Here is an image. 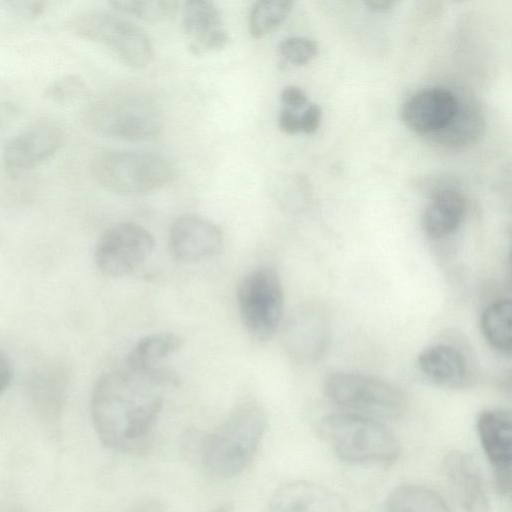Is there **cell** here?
<instances>
[{
    "label": "cell",
    "mask_w": 512,
    "mask_h": 512,
    "mask_svg": "<svg viewBox=\"0 0 512 512\" xmlns=\"http://www.w3.org/2000/svg\"><path fill=\"white\" fill-rule=\"evenodd\" d=\"M167 367L154 372L128 368L104 373L90 402L95 432L101 443L118 453L141 454L151 445L153 429L163 405L162 391L180 384Z\"/></svg>",
    "instance_id": "cell-1"
},
{
    "label": "cell",
    "mask_w": 512,
    "mask_h": 512,
    "mask_svg": "<svg viewBox=\"0 0 512 512\" xmlns=\"http://www.w3.org/2000/svg\"><path fill=\"white\" fill-rule=\"evenodd\" d=\"M266 428L267 415L260 404H239L212 432L204 434L199 465L214 479L239 475L252 462Z\"/></svg>",
    "instance_id": "cell-2"
},
{
    "label": "cell",
    "mask_w": 512,
    "mask_h": 512,
    "mask_svg": "<svg viewBox=\"0 0 512 512\" xmlns=\"http://www.w3.org/2000/svg\"><path fill=\"white\" fill-rule=\"evenodd\" d=\"M321 438L337 457L349 463L389 465L397 460L400 444L383 422L348 412L323 417Z\"/></svg>",
    "instance_id": "cell-3"
},
{
    "label": "cell",
    "mask_w": 512,
    "mask_h": 512,
    "mask_svg": "<svg viewBox=\"0 0 512 512\" xmlns=\"http://www.w3.org/2000/svg\"><path fill=\"white\" fill-rule=\"evenodd\" d=\"M92 171L103 188L126 196L158 190L176 176L175 167L162 155L118 149L97 153L92 162Z\"/></svg>",
    "instance_id": "cell-4"
},
{
    "label": "cell",
    "mask_w": 512,
    "mask_h": 512,
    "mask_svg": "<svg viewBox=\"0 0 512 512\" xmlns=\"http://www.w3.org/2000/svg\"><path fill=\"white\" fill-rule=\"evenodd\" d=\"M327 398L343 412L378 421L400 418L406 410L405 394L397 386L357 372H334L324 381Z\"/></svg>",
    "instance_id": "cell-5"
},
{
    "label": "cell",
    "mask_w": 512,
    "mask_h": 512,
    "mask_svg": "<svg viewBox=\"0 0 512 512\" xmlns=\"http://www.w3.org/2000/svg\"><path fill=\"white\" fill-rule=\"evenodd\" d=\"M89 121L102 135L125 141H149L162 128L156 104L148 97L124 92L108 96L90 110Z\"/></svg>",
    "instance_id": "cell-6"
},
{
    "label": "cell",
    "mask_w": 512,
    "mask_h": 512,
    "mask_svg": "<svg viewBox=\"0 0 512 512\" xmlns=\"http://www.w3.org/2000/svg\"><path fill=\"white\" fill-rule=\"evenodd\" d=\"M237 304L249 335L259 342L270 340L279 329L284 311V292L278 273L271 267H257L240 280Z\"/></svg>",
    "instance_id": "cell-7"
},
{
    "label": "cell",
    "mask_w": 512,
    "mask_h": 512,
    "mask_svg": "<svg viewBox=\"0 0 512 512\" xmlns=\"http://www.w3.org/2000/svg\"><path fill=\"white\" fill-rule=\"evenodd\" d=\"M73 30L81 37L112 51L133 68L145 67L153 55L147 33L130 20L105 10H88L72 20Z\"/></svg>",
    "instance_id": "cell-8"
},
{
    "label": "cell",
    "mask_w": 512,
    "mask_h": 512,
    "mask_svg": "<svg viewBox=\"0 0 512 512\" xmlns=\"http://www.w3.org/2000/svg\"><path fill=\"white\" fill-rule=\"evenodd\" d=\"M154 246V237L144 226L134 222L116 223L97 240L95 264L106 276H126L145 263Z\"/></svg>",
    "instance_id": "cell-9"
},
{
    "label": "cell",
    "mask_w": 512,
    "mask_h": 512,
    "mask_svg": "<svg viewBox=\"0 0 512 512\" xmlns=\"http://www.w3.org/2000/svg\"><path fill=\"white\" fill-rule=\"evenodd\" d=\"M477 434L491 468L494 487L502 496L511 490L512 420L503 409H486L476 419Z\"/></svg>",
    "instance_id": "cell-10"
},
{
    "label": "cell",
    "mask_w": 512,
    "mask_h": 512,
    "mask_svg": "<svg viewBox=\"0 0 512 512\" xmlns=\"http://www.w3.org/2000/svg\"><path fill=\"white\" fill-rule=\"evenodd\" d=\"M224 246L221 228L198 214H184L172 223L169 231V248L177 260L195 263L210 259Z\"/></svg>",
    "instance_id": "cell-11"
},
{
    "label": "cell",
    "mask_w": 512,
    "mask_h": 512,
    "mask_svg": "<svg viewBox=\"0 0 512 512\" xmlns=\"http://www.w3.org/2000/svg\"><path fill=\"white\" fill-rule=\"evenodd\" d=\"M442 470L460 512H489L485 482L471 455L460 450L447 453Z\"/></svg>",
    "instance_id": "cell-12"
},
{
    "label": "cell",
    "mask_w": 512,
    "mask_h": 512,
    "mask_svg": "<svg viewBox=\"0 0 512 512\" xmlns=\"http://www.w3.org/2000/svg\"><path fill=\"white\" fill-rule=\"evenodd\" d=\"M284 324L282 342L293 360L306 363L322 355L327 343L328 328L321 310L310 305L302 306Z\"/></svg>",
    "instance_id": "cell-13"
},
{
    "label": "cell",
    "mask_w": 512,
    "mask_h": 512,
    "mask_svg": "<svg viewBox=\"0 0 512 512\" xmlns=\"http://www.w3.org/2000/svg\"><path fill=\"white\" fill-rule=\"evenodd\" d=\"M63 140L55 124L42 122L27 127L11 137L3 148L5 166L12 173L35 167L52 156Z\"/></svg>",
    "instance_id": "cell-14"
},
{
    "label": "cell",
    "mask_w": 512,
    "mask_h": 512,
    "mask_svg": "<svg viewBox=\"0 0 512 512\" xmlns=\"http://www.w3.org/2000/svg\"><path fill=\"white\" fill-rule=\"evenodd\" d=\"M459 111L455 95L442 87L422 90L403 105L401 117L404 124L420 134L446 128Z\"/></svg>",
    "instance_id": "cell-15"
},
{
    "label": "cell",
    "mask_w": 512,
    "mask_h": 512,
    "mask_svg": "<svg viewBox=\"0 0 512 512\" xmlns=\"http://www.w3.org/2000/svg\"><path fill=\"white\" fill-rule=\"evenodd\" d=\"M182 24L189 40V47L194 53L219 50L229 41L221 13L213 2H185L182 9Z\"/></svg>",
    "instance_id": "cell-16"
},
{
    "label": "cell",
    "mask_w": 512,
    "mask_h": 512,
    "mask_svg": "<svg viewBox=\"0 0 512 512\" xmlns=\"http://www.w3.org/2000/svg\"><path fill=\"white\" fill-rule=\"evenodd\" d=\"M269 512H343V502L329 489L308 481H294L272 495Z\"/></svg>",
    "instance_id": "cell-17"
},
{
    "label": "cell",
    "mask_w": 512,
    "mask_h": 512,
    "mask_svg": "<svg viewBox=\"0 0 512 512\" xmlns=\"http://www.w3.org/2000/svg\"><path fill=\"white\" fill-rule=\"evenodd\" d=\"M417 361L421 372L440 386L458 388L469 381V363L455 346L445 343L431 345L419 354Z\"/></svg>",
    "instance_id": "cell-18"
},
{
    "label": "cell",
    "mask_w": 512,
    "mask_h": 512,
    "mask_svg": "<svg viewBox=\"0 0 512 512\" xmlns=\"http://www.w3.org/2000/svg\"><path fill=\"white\" fill-rule=\"evenodd\" d=\"M466 212L463 195L452 188L437 190L423 214V228L431 238H443L454 233Z\"/></svg>",
    "instance_id": "cell-19"
},
{
    "label": "cell",
    "mask_w": 512,
    "mask_h": 512,
    "mask_svg": "<svg viewBox=\"0 0 512 512\" xmlns=\"http://www.w3.org/2000/svg\"><path fill=\"white\" fill-rule=\"evenodd\" d=\"M184 339L171 332L155 333L139 340L130 350L126 368L136 372H153L164 367L163 362L181 349Z\"/></svg>",
    "instance_id": "cell-20"
},
{
    "label": "cell",
    "mask_w": 512,
    "mask_h": 512,
    "mask_svg": "<svg viewBox=\"0 0 512 512\" xmlns=\"http://www.w3.org/2000/svg\"><path fill=\"white\" fill-rule=\"evenodd\" d=\"M387 512H452L434 490L417 484H403L389 494Z\"/></svg>",
    "instance_id": "cell-21"
},
{
    "label": "cell",
    "mask_w": 512,
    "mask_h": 512,
    "mask_svg": "<svg viewBox=\"0 0 512 512\" xmlns=\"http://www.w3.org/2000/svg\"><path fill=\"white\" fill-rule=\"evenodd\" d=\"M31 397L38 413L54 420L62 412L65 397V379L55 369H45L31 381Z\"/></svg>",
    "instance_id": "cell-22"
},
{
    "label": "cell",
    "mask_w": 512,
    "mask_h": 512,
    "mask_svg": "<svg viewBox=\"0 0 512 512\" xmlns=\"http://www.w3.org/2000/svg\"><path fill=\"white\" fill-rule=\"evenodd\" d=\"M511 302L500 300L488 306L481 315L482 333L495 350L509 353L512 347Z\"/></svg>",
    "instance_id": "cell-23"
},
{
    "label": "cell",
    "mask_w": 512,
    "mask_h": 512,
    "mask_svg": "<svg viewBox=\"0 0 512 512\" xmlns=\"http://www.w3.org/2000/svg\"><path fill=\"white\" fill-rule=\"evenodd\" d=\"M293 7L288 0H261L253 4L248 27L251 36L263 38L277 29L287 18Z\"/></svg>",
    "instance_id": "cell-24"
},
{
    "label": "cell",
    "mask_w": 512,
    "mask_h": 512,
    "mask_svg": "<svg viewBox=\"0 0 512 512\" xmlns=\"http://www.w3.org/2000/svg\"><path fill=\"white\" fill-rule=\"evenodd\" d=\"M111 5L120 13L146 22L166 21L178 10V2L173 0H114Z\"/></svg>",
    "instance_id": "cell-25"
},
{
    "label": "cell",
    "mask_w": 512,
    "mask_h": 512,
    "mask_svg": "<svg viewBox=\"0 0 512 512\" xmlns=\"http://www.w3.org/2000/svg\"><path fill=\"white\" fill-rule=\"evenodd\" d=\"M279 53L291 64L304 65L317 55L318 45L306 37H288L279 44Z\"/></svg>",
    "instance_id": "cell-26"
},
{
    "label": "cell",
    "mask_w": 512,
    "mask_h": 512,
    "mask_svg": "<svg viewBox=\"0 0 512 512\" xmlns=\"http://www.w3.org/2000/svg\"><path fill=\"white\" fill-rule=\"evenodd\" d=\"M80 88V82L73 78H65L55 82L53 86L48 88V96L55 101H65L74 95L77 89Z\"/></svg>",
    "instance_id": "cell-27"
},
{
    "label": "cell",
    "mask_w": 512,
    "mask_h": 512,
    "mask_svg": "<svg viewBox=\"0 0 512 512\" xmlns=\"http://www.w3.org/2000/svg\"><path fill=\"white\" fill-rule=\"evenodd\" d=\"M281 101L284 108L296 111L307 105L306 93L297 86H287L281 92Z\"/></svg>",
    "instance_id": "cell-28"
},
{
    "label": "cell",
    "mask_w": 512,
    "mask_h": 512,
    "mask_svg": "<svg viewBox=\"0 0 512 512\" xmlns=\"http://www.w3.org/2000/svg\"><path fill=\"white\" fill-rule=\"evenodd\" d=\"M321 107L317 104H310L300 115V129L306 134L314 133L320 124Z\"/></svg>",
    "instance_id": "cell-29"
},
{
    "label": "cell",
    "mask_w": 512,
    "mask_h": 512,
    "mask_svg": "<svg viewBox=\"0 0 512 512\" xmlns=\"http://www.w3.org/2000/svg\"><path fill=\"white\" fill-rule=\"evenodd\" d=\"M278 125L281 131L286 134H296L301 132L300 115L296 111L283 108L278 117Z\"/></svg>",
    "instance_id": "cell-30"
},
{
    "label": "cell",
    "mask_w": 512,
    "mask_h": 512,
    "mask_svg": "<svg viewBox=\"0 0 512 512\" xmlns=\"http://www.w3.org/2000/svg\"><path fill=\"white\" fill-rule=\"evenodd\" d=\"M13 376V369L8 356L0 350V395L8 388Z\"/></svg>",
    "instance_id": "cell-31"
},
{
    "label": "cell",
    "mask_w": 512,
    "mask_h": 512,
    "mask_svg": "<svg viewBox=\"0 0 512 512\" xmlns=\"http://www.w3.org/2000/svg\"><path fill=\"white\" fill-rule=\"evenodd\" d=\"M132 512H168V510L161 502L155 499H146L141 501Z\"/></svg>",
    "instance_id": "cell-32"
},
{
    "label": "cell",
    "mask_w": 512,
    "mask_h": 512,
    "mask_svg": "<svg viewBox=\"0 0 512 512\" xmlns=\"http://www.w3.org/2000/svg\"><path fill=\"white\" fill-rule=\"evenodd\" d=\"M396 2L387 0L365 1V5L374 12H386L395 6Z\"/></svg>",
    "instance_id": "cell-33"
},
{
    "label": "cell",
    "mask_w": 512,
    "mask_h": 512,
    "mask_svg": "<svg viewBox=\"0 0 512 512\" xmlns=\"http://www.w3.org/2000/svg\"><path fill=\"white\" fill-rule=\"evenodd\" d=\"M233 505L230 503H223L214 508L211 512H232Z\"/></svg>",
    "instance_id": "cell-34"
}]
</instances>
